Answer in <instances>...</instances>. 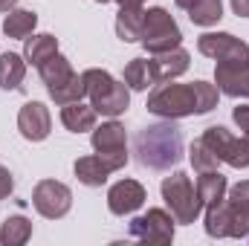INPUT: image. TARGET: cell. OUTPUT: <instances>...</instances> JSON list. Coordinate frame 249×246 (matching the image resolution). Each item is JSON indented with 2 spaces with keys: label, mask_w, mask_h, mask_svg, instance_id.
<instances>
[{
  "label": "cell",
  "mask_w": 249,
  "mask_h": 246,
  "mask_svg": "<svg viewBox=\"0 0 249 246\" xmlns=\"http://www.w3.org/2000/svg\"><path fill=\"white\" fill-rule=\"evenodd\" d=\"M96 110L93 105H84V102H70L61 107V122L67 130L72 133H84V130H93L96 127Z\"/></svg>",
  "instance_id": "cell-18"
},
{
  "label": "cell",
  "mask_w": 249,
  "mask_h": 246,
  "mask_svg": "<svg viewBox=\"0 0 249 246\" xmlns=\"http://www.w3.org/2000/svg\"><path fill=\"white\" fill-rule=\"evenodd\" d=\"M174 217L162 209H148V214H139L130 220V238L139 244L165 246L174 241Z\"/></svg>",
  "instance_id": "cell-8"
},
{
  "label": "cell",
  "mask_w": 249,
  "mask_h": 246,
  "mask_svg": "<svg viewBox=\"0 0 249 246\" xmlns=\"http://www.w3.org/2000/svg\"><path fill=\"white\" fill-rule=\"evenodd\" d=\"M200 139L212 148V154H214L220 162H226V165H232V168H249L247 136L238 139V136H235L232 130H226L223 124H212V127H206V133H203Z\"/></svg>",
  "instance_id": "cell-7"
},
{
  "label": "cell",
  "mask_w": 249,
  "mask_h": 246,
  "mask_svg": "<svg viewBox=\"0 0 249 246\" xmlns=\"http://www.w3.org/2000/svg\"><path fill=\"white\" fill-rule=\"evenodd\" d=\"M188 61H191V55H188L183 47H177V50H168V53H160V55H154L151 64H154V75H157V84H162V81H171V78H177V75H183L188 70Z\"/></svg>",
  "instance_id": "cell-16"
},
{
  "label": "cell",
  "mask_w": 249,
  "mask_h": 246,
  "mask_svg": "<svg viewBox=\"0 0 249 246\" xmlns=\"http://www.w3.org/2000/svg\"><path fill=\"white\" fill-rule=\"evenodd\" d=\"M124 84L130 90H148L157 84V75H154V64L151 58H133V61L124 67Z\"/></svg>",
  "instance_id": "cell-24"
},
{
  "label": "cell",
  "mask_w": 249,
  "mask_h": 246,
  "mask_svg": "<svg viewBox=\"0 0 249 246\" xmlns=\"http://www.w3.org/2000/svg\"><path fill=\"white\" fill-rule=\"evenodd\" d=\"M142 23H145V9L142 6H119L116 15V35L124 44H133L142 38Z\"/></svg>",
  "instance_id": "cell-19"
},
{
  "label": "cell",
  "mask_w": 249,
  "mask_h": 246,
  "mask_svg": "<svg viewBox=\"0 0 249 246\" xmlns=\"http://www.w3.org/2000/svg\"><path fill=\"white\" fill-rule=\"evenodd\" d=\"M50 127H53V116L47 110V105L41 102H26L18 113V130L23 139L29 142H41L50 136Z\"/></svg>",
  "instance_id": "cell-13"
},
{
  "label": "cell",
  "mask_w": 249,
  "mask_h": 246,
  "mask_svg": "<svg viewBox=\"0 0 249 246\" xmlns=\"http://www.w3.org/2000/svg\"><path fill=\"white\" fill-rule=\"evenodd\" d=\"M217 87L209 81H191V84H174L162 81L148 96V113L162 119H183V116H203L217 107Z\"/></svg>",
  "instance_id": "cell-1"
},
{
  "label": "cell",
  "mask_w": 249,
  "mask_h": 246,
  "mask_svg": "<svg viewBox=\"0 0 249 246\" xmlns=\"http://www.w3.org/2000/svg\"><path fill=\"white\" fill-rule=\"evenodd\" d=\"M188 18L197 26H212V23H217L223 18V3L220 0H197L188 9Z\"/></svg>",
  "instance_id": "cell-27"
},
{
  "label": "cell",
  "mask_w": 249,
  "mask_h": 246,
  "mask_svg": "<svg viewBox=\"0 0 249 246\" xmlns=\"http://www.w3.org/2000/svg\"><path fill=\"white\" fill-rule=\"evenodd\" d=\"M84 81V96L90 99L93 110L102 116H119L130 107V87L124 81H116L107 70H84L81 72Z\"/></svg>",
  "instance_id": "cell-3"
},
{
  "label": "cell",
  "mask_w": 249,
  "mask_h": 246,
  "mask_svg": "<svg viewBox=\"0 0 249 246\" xmlns=\"http://www.w3.org/2000/svg\"><path fill=\"white\" fill-rule=\"evenodd\" d=\"M26 75V61L18 53H3L0 55V87L3 90H18Z\"/></svg>",
  "instance_id": "cell-23"
},
{
  "label": "cell",
  "mask_w": 249,
  "mask_h": 246,
  "mask_svg": "<svg viewBox=\"0 0 249 246\" xmlns=\"http://www.w3.org/2000/svg\"><path fill=\"white\" fill-rule=\"evenodd\" d=\"M18 6V0H0V12H12Z\"/></svg>",
  "instance_id": "cell-32"
},
{
  "label": "cell",
  "mask_w": 249,
  "mask_h": 246,
  "mask_svg": "<svg viewBox=\"0 0 249 246\" xmlns=\"http://www.w3.org/2000/svg\"><path fill=\"white\" fill-rule=\"evenodd\" d=\"M226 206H229V238H249V180L238 183L229 191Z\"/></svg>",
  "instance_id": "cell-15"
},
{
  "label": "cell",
  "mask_w": 249,
  "mask_h": 246,
  "mask_svg": "<svg viewBox=\"0 0 249 246\" xmlns=\"http://www.w3.org/2000/svg\"><path fill=\"white\" fill-rule=\"evenodd\" d=\"M38 72H41V78L47 84V93H50V99L55 105L64 107L70 102H81L84 99V81H81V75H75L72 64L67 61L61 53L50 55L38 67Z\"/></svg>",
  "instance_id": "cell-4"
},
{
  "label": "cell",
  "mask_w": 249,
  "mask_h": 246,
  "mask_svg": "<svg viewBox=\"0 0 249 246\" xmlns=\"http://www.w3.org/2000/svg\"><path fill=\"white\" fill-rule=\"evenodd\" d=\"M206 235L209 238H229V206H226V197L220 203L206 206Z\"/></svg>",
  "instance_id": "cell-26"
},
{
  "label": "cell",
  "mask_w": 249,
  "mask_h": 246,
  "mask_svg": "<svg viewBox=\"0 0 249 246\" xmlns=\"http://www.w3.org/2000/svg\"><path fill=\"white\" fill-rule=\"evenodd\" d=\"M90 142L99 154H122L124 145H127V136H124V127L119 122H105L99 127H93Z\"/></svg>",
  "instance_id": "cell-17"
},
{
  "label": "cell",
  "mask_w": 249,
  "mask_h": 246,
  "mask_svg": "<svg viewBox=\"0 0 249 246\" xmlns=\"http://www.w3.org/2000/svg\"><path fill=\"white\" fill-rule=\"evenodd\" d=\"M197 50L214 61H249V47L229 32H206L197 38Z\"/></svg>",
  "instance_id": "cell-11"
},
{
  "label": "cell",
  "mask_w": 249,
  "mask_h": 246,
  "mask_svg": "<svg viewBox=\"0 0 249 246\" xmlns=\"http://www.w3.org/2000/svg\"><path fill=\"white\" fill-rule=\"evenodd\" d=\"M162 200L171 209V217L177 223H194L203 211V200L197 194V185L183 171H174L171 177L162 180Z\"/></svg>",
  "instance_id": "cell-5"
},
{
  "label": "cell",
  "mask_w": 249,
  "mask_h": 246,
  "mask_svg": "<svg viewBox=\"0 0 249 246\" xmlns=\"http://www.w3.org/2000/svg\"><path fill=\"white\" fill-rule=\"evenodd\" d=\"M124 162H127V151H122V154H99L96 151L90 157L75 159V177H78V183L99 188V185L107 183V177L113 171L124 168Z\"/></svg>",
  "instance_id": "cell-9"
},
{
  "label": "cell",
  "mask_w": 249,
  "mask_h": 246,
  "mask_svg": "<svg viewBox=\"0 0 249 246\" xmlns=\"http://www.w3.org/2000/svg\"><path fill=\"white\" fill-rule=\"evenodd\" d=\"M174 3H177V6H180V9H191V6H194V3H197V0H174Z\"/></svg>",
  "instance_id": "cell-33"
},
{
  "label": "cell",
  "mask_w": 249,
  "mask_h": 246,
  "mask_svg": "<svg viewBox=\"0 0 249 246\" xmlns=\"http://www.w3.org/2000/svg\"><path fill=\"white\" fill-rule=\"evenodd\" d=\"M96 3H107V0H96Z\"/></svg>",
  "instance_id": "cell-35"
},
{
  "label": "cell",
  "mask_w": 249,
  "mask_h": 246,
  "mask_svg": "<svg viewBox=\"0 0 249 246\" xmlns=\"http://www.w3.org/2000/svg\"><path fill=\"white\" fill-rule=\"evenodd\" d=\"M35 26H38V15L29 9H12L3 20V32L9 38H18V41H26Z\"/></svg>",
  "instance_id": "cell-21"
},
{
  "label": "cell",
  "mask_w": 249,
  "mask_h": 246,
  "mask_svg": "<svg viewBox=\"0 0 249 246\" xmlns=\"http://www.w3.org/2000/svg\"><path fill=\"white\" fill-rule=\"evenodd\" d=\"M32 206L41 217H50V220H58L70 211L72 206V191L58 180H41L32 191Z\"/></svg>",
  "instance_id": "cell-10"
},
{
  "label": "cell",
  "mask_w": 249,
  "mask_h": 246,
  "mask_svg": "<svg viewBox=\"0 0 249 246\" xmlns=\"http://www.w3.org/2000/svg\"><path fill=\"white\" fill-rule=\"evenodd\" d=\"M142 203H145V185L136 180H119L107 191V209L116 217L133 214L136 209H142Z\"/></svg>",
  "instance_id": "cell-14"
},
{
  "label": "cell",
  "mask_w": 249,
  "mask_h": 246,
  "mask_svg": "<svg viewBox=\"0 0 249 246\" xmlns=\"http://www.w3.org/2000/svg\"><path fill=\"white\" fill-rule=\"evenodd\" d=\"M226 191H229V183L220 171H203L197 177V194L203 200V209L212 206V203H220L226 197Z\"/></svg>",
  "instance_id": "cell-20"
},
{
  "label": "cell",
  "mask_w": 249,
  "mask_h": 246,
  "mask_svg": "<svg viewBox=\"0 0 249 246\" xmlns=\"http://www.w3.org/2000/svg\"><path fill=\"white\" fill-rule=\"evenodd\" d=\"M29 238H32V223H29L26 217L12 214V217L3 220V226H0V244L20 246V244H26Z\"/></svg>",
  "instance_id": "cell-25"
},
{
  "label": "cell",
  "mask_w": 249,
  "mask_h": 246,
  "mask_svg": "<svg viewBox=\"0 0 249 246\" xmlns=\"http://www.w3.org/2000/svg\"><path fill=\"white\" fill-rule=\"evenodd\" d=\"M142 47L151 53V55H160V53H168V50H177L180 41H183V32L177 26V20L162 9V6H154L145 12V23H142Z\"/></svg>",
  "instance_id": "cell-6"
},
{
  "label": "cell",
  "mask_w": 249,
  "mask_h": 246,
  "mask_svg": "<svg viewBox=\"0 0 249 246\" xmlns=\"http://www.w3.org/2000/svg\"><path fill=\"white\" fill-rule=\"evenodd\" d=\"M12 188H15V180H12V174L0 165V200H6L9 194H12Z\"/></svg>",
  "instance_id": "cell-30"
},
{
  "label": "cell",
  "mask_w": 249,
  "mask_h": 246,
  "mask_svg": "<svg viewBox=\"0 0 249 246\" xmlns=\"http://www.w3.org/2000/svg\"><path fill=\"white\" fill-rule=\"evenodd\" d=\"M238 18H249V0H229Z\"/></svg>",
  "instance_id": "cell-31"
},
{
  "label": "cell",
  "mask_w": 249,
  "mask_h": 246,
  "mask_svg": "<svg viewBox=\"0 0 249 246\" xmlns=\"http://www.w3.org/2000/svg\"><path fill=\"white\" fill-rule=\"evenodd\" d=\"M133 154L139 165L151 171H168L183 159V130L174 124V119L145 124L133 136Z\"/></svg>",
  "instance_id": "cell-2"
},
{
  "label": "cell",
  "mask_w": 249,
  "mask_h": 246,
  "mask_svg": "<svg viewBox=\"0 0 249 246\" xmlns=\"http://www.w3.org/2000/svg\"><path fill=\"white\" fill-rule=\"evenodd\" d=\"M58 53V38L55 35H32V38H26V47H23V58L32 64V67H41V64L47 61L50 55H55Z\"/></svg>",
  "instance_id": "cell-22"
},
{
  "label": "cell",
  "mask_w": 249,
  "mask_h": 246,
  "mask_svg": "<svg viewBox=\"0 0 249 246\" xmlns=\"http://www.w3.org/2000/svg\"><path fill=\"white\" fill-rule=\"evenodd\" d=\"M214 81L220 93L232 99H249V61H217Z\"/></svg>",
  "instance_id": "cell-12"
},
{
  "label": "cell",
  "mask_w": 249,
  "mask_h": 246,
  "mask_svg": "<svg viewBox=\"0 0 249 246\" xmlns=\"http://www.w3.org/2000/svg\"><path fill=\"white\" fill-rule=\"evenodd\" d=\"M116 3H119V6H142L145 0H116Z\"/></svg>",
  "instance_id": "cell-34"
},
{
  "label": "cell",
  "mask_w": 249,
  "mask_h": 246,
  "mask_svg": "<svg viewBox=\"0 0 249 246\" xmlns=\"http://www.w3.org/2000/svg\"><path fill=\"white\" fill-rule=\"evenodd\" d=\"M188 159H191V165H194V171H197V174H203V171H217V162H220V159L212 154V148H209L203 139L191 142Z\"/></svg>",
  "instance_id": "cell-28"
},
{
  "label": "cell",
  "mask_w": 249,
  "mask_h": 246,
  "mask_svg": "<svg viewBox=\"0 0 249 246\" xmlns=\"http://www.w3.org/2000/svg\"><path fill=\"white\" fill-rule=\"evenodd\" d=\"M232 119H235V124H238L244 133H249V105L235 107V110H232Z\"/></svg>",
  "instance_id": "cell-29"
}]
</instances>
